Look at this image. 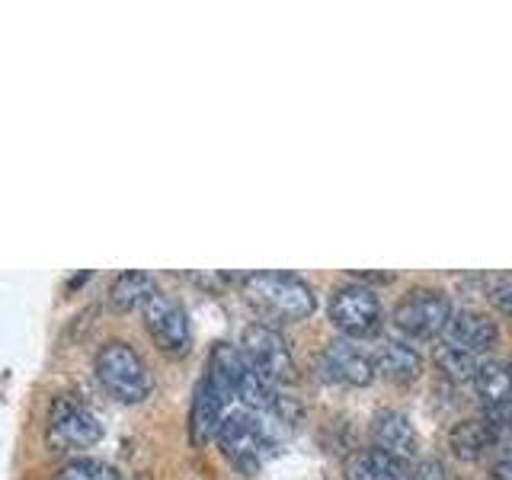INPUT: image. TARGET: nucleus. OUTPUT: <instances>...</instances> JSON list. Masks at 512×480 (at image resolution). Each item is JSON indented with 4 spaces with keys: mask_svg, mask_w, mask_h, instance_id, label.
Returning <instances> with one entry per match:
<instances>
[{
    "mask_svg": "<svg viewBox=\"0 0 512 480\" xmlns=\"http://www.w3.org/2000/svg\"><path fill=\"white\" fill-rule=\"evenodd\" d=\"M452 301L442 288H410V292L397 301L394 308V327L410 336V340H432L442 336L448 317H452Z\"/></svg>",
    "mask_w": 512,
    "mask_h": 480,
    "instance_id": "obj_6",
    "label": "nucleus"
},
{
    "mask_svg": "<svg viewBox=\"0 0 512 480\" xmlns=\"http://www.w3.org/2000/svg\"><path fill=\"white\" fill-rule=\"evenodd\" d=\"M157 292L160 288L148 272L125 269L109 285V304H112V311H144V304H148Z\"/></svg>",
    "mask_w": 512,
    "mask_h": 480,
    "instance_id": "obj_16",
    "label": "nucleus"
},
{
    "mask_svg": "<svg viewBox=\"0 0 512 480\" xmlns=\"http://www.w3.org/2000/svg\"><path fill=\"white\" fill-rule=\"evenodd\" d=\"M372 365H375V375H384V378H391L397 384H407V381L420 378L423 356L413 346L400 343V340H384V343L375 346Z\"/></svg>",
    "mask_w": 512,
    "mask_h": 480,
    "instance_id": "obj_14",
    "label": "nucleus"
},
{
    "mask_svg": "<svg viewBox=\"0 0 512 480\" xmlns=\"http://www.w3.org/2000/svg\"><path fill=\"white\" fill-rule=\"evenodd\" d=\"M410 480H448L445 464L439 458H420L410 468Z\"/></svg>",
    "mask_w": 512,
    "mask_h": 480,
    "instance_id": "obj_20",
    "label": "nucleus"
},
{
    "mask_svg": "<svg viewBox=\"0 0 512 480\" xmlns=\"http://www.w3.org/2000/svg\"><path fill=\"white\" fill-rule=\"evenodd\" d=\"M96 378H100L103 391L109 397H116L119 404H141L154 391V378L148 362L141 359V352L135 346H128L122 340H109L100 346L93 359Z\"/></svg>",
    "mask_w": 512,
    "mask_h": 480,
    "instance_id": "obj_2",
    "label": "nucleus"
},
{
    "mask_svg": "<svg viewBox=\"0 0 512 480\" xmlns=\"http://www.w3.org/2000/svg\"><path fill=\"white\" fill-rule=\"evenodd\" d=\"M240 285L256 311L276 320H304L317 308L314 288L295 272H250L240 279Z\"/></svg>",
    "mask_w": 512,
    "mask_h": 480,
    "instance_id": "obj_1",
    "label": "nucleus"
},
{
    "mask_svg": "<svg viewBox=\"0 0 512 480\" xmlns=\"http://www.w3.org/2000/svg\"><path fill=\"white\" fill-rule=\"evenodd\" d=\"M490 474H493L496 480H512V452L503 455V458H496V461L490 464Z\"/></svg>",
    "mask_w": 512,
    "mask_h": 480,
    "instance_id": "obj_23",
    "label": "nucleus"
},
{
    "mask_svg": "<svg viewBox=\"0 0 512 480\" xmlns=\"http://www.w3.org/2000/svg\"><path fill=\"white\" fill-rule=\"evenodd\" d=\"M215 442L221 448V455L231 461V468L247 477L260 471V464L266 458V445H269L263 423L256 420L250 410H234L224 416Z\"/></svg>",
    "mask_w": 512,
    "mask_h": 480,
    "instance_id": "obj_4",
    "label": "nucleus"
},
{
    "mask_svg": "<svg viewBox=\"0 0 512 480\" xmlns=\"http://www.w3.org/2000/svg\"><path fill=\"white\" fill-rule=\"evenodd\" d=\"M45 439L58 452H84L103 439V423L80 397L58 394L48 407Z\"/></svg>",
    "mask_w": 512,
    "mask_h": 480,
    "instance_id": "obj_3",
    "label": "nucleus"
},
{
    "mask_svg": "<svg viewBox=\"0 0 512 480\" xmlns=\"http://www.w3.org/2000/svg\"><path fill=\"white\" fill-rule=\"evenodd\" d=\"M320 368L324 375L336 384H346V388H365V384L375 381V365L365 356L359 346H352L349 340H333L324 346V356H320Z\"/></svg>",
    "mask_w": 512,
    "mask_h": 480,
    "instance_id": "obj_11",
    "label": "nucleus"
},
{
    "mask_svg": "<svg viewBox=\"0 0 512 480\" xmlns=\"http://www.w3.org/2000/svg\"><path fill=\"white\" fill-rule=\"evenodd\" d=\"M240 352L244 359L260 372L263 378H269L272 384H292L295 381V359L292 349H288L285 336L269 327V324H250L244 333H240Z\"/></svg>",
    "mask_w": 512,
    "mask_h": 480,
    "instance_id": "obj_7",
    "label": "nucleus"
},
{
    "mask_svg": "<svg viewBox=\"0 0 512 480\" xmlns=\"http://www.w3.org/2000/svg\"><path fill=\"white\" fill-rule=\"evenodd\" d=\"M381 298L365 282H346L333 288L330 295V320L336 330L346 333V340H368L381 330Z\"/></svg>",
    "mask_w": 512,
    "mask_h": 480,
    "instance_id": "obj_5",
    "label": "nucleus"
},
{
    "mask_svg": "<svg viewBox=\"0 0 512 480\" xmlns=\"http://www.w3.org/2000/svg\"><path fill=\"white\" fill-rule=\"evenodd\" d=\"M432 362H436V368H439L445 378H452V381H471L484 359L442 343V346H436V352H432Z\"/></svg>",
    "mask_w": 512,
    "mask_h": 480,
    "instance_id": "obj_18",
    "label": "nucleus"
},
{
    "mask_svg": "<svg viewBox=\"0 0 512 480\" xmlns=\"http://www.w3.org/2000/svg\"><path fill=\"white\" fill-rule=\"evenodd\" d=\"M503 439V432L493 423H487L484 416H474V420H461L452 432H448V445H452V455L461 461H477L484 458L490 448Z\"/></svg>",
    "mask_w": 512,
    "mask_h": 480,
    "instance_id": "obj_15",
    "label": "nucleus"
},
{
    "mask_svg": "<svg viewBox=\"0 0 512 480\" xmlns=\"http://www.w3.org/2000/svg\"><path fill=\"white\" fill-rule=\"evenodd\" d=\"M228 391L212 375H202V381L196 384V394H192V410H189V439L196 445H208L218 436V426L228 413Z\"/></svg>",
    "mask_w": 512,
    "mask_h": 480,
    "instance_id": "obj_10",
    "label": "nucleus"
},
{
    "mask_svg": "<svg viewBox=\"0 0 512 480\" xmlns=\"http://www.w3.org/2000/svg\"><path fill=\"white\" fill-rule=\"evenodd\" d=\"M490 301L496 304V311L512 317V276H503L490 285Z\"/></svg>",
    "mask_w": 512,
    "mask_h": 480,
    "instance_id": "obj_21",
    "label": "nucleus"
},
{
    "mask_svg": "<svg viewBox=\"0 0 512 480\" xmlns=\"http://www.w3.org/2000/svg\"><path fill=\"white\" fill-rule=\"evenodd\" d=\"M346 480H410V461L381 452L378 445L356 448L343 461Z\"/></svg>",
    "mask_w": 512,
    "mask_h": 480,
    "instance_id": "obj_12",
    "label": "nucleus"
},
{
    "mask_svg": "<svg viewBox=\"0 0 512 480\" xmlns=\"http://www.w3.org/2000/svg\"><path fill=\"white\" fill-rule=\"evenodd\" d=\"M372 436L381 452L410 461L416 455V429L400 410H378L372 423Z\"/></svg>",
    "mask_w": 512,
    "mask_h": 480,
    "instance_id": "obj_13",
    "label": "nucleus"
},
{
    "mask_svg": "<svg viewBox=\"0 0 512 480\" xmlns=\"http://www.w3.org/2000/svg\"><path fill=\"white\" fill-rule=\"evenodd\" d=\"M55 480H122L119 468L100 458H71L55 471Z\"/></svg>",
    "mask_w": 512,
    "mask_h": 480,
    "instance_id": "obj_19",
    "label": "nucleus"
},
{
    "mask_svg": "<svg viewBox=\"0 0 512 480\" xmlns=\"http://www.w3.org/2000/svg\"><path fill=\"white\" fill-rule=\"evenodd\" d=\"M484 420L493 423L500 432H512V400H503V404H490L484 410Z\"/></svg>",
    "mask_w": 512,
    "mask_h": 480,
    "instance_id": "obj_22",
    "label": "nucleus"
},
{
    "mask_svg": "<svg viewBox=\"0 0 512 480\" xmlns=\"http://www.w3.org/2000/svg\"><path fill=\"white\" fill-rule=\"evenodd\" d=\"M477 397L490 404H503V400H512V365L500 362V359H484L477 368V375L471 378Z\"/></svg>",
    "mask_w": 512,
    "mask_h": 480,
    "instance_id": "obj_17",
    "label": "nucleus"
},
{
    "mask_svg": "<svg viewBox=\"0 0 512 480\" xmlns=\"http://www.w3.org/2000/svg\"><path fill=\"white\" fill-rule=\"evenodd\" d=\"M144 327H148L154 346L170 359H180L192 346V330H189V314L176 298L157 292L148 304H144Z\"/></svg>",
    "mask_w": 512,
    "mask_h": 480,
    "instance_id": "obj_8",
    "label": "nucleus"
},
{
    "mask_svg": "<svg viewBox=\"0 0 512 480\" xmlns=\"http://www.w3.org/2000/svg\"><path fill=\"white\" fill-rule=\"evenodd\" d=\"M445 346H455L461 352H471V356H484L500 340V330H496V320L484 311L474 308H458L448 317V324L442 330Z\"/></svg>",
    "mask_w": 512,
    "mask_h": 480,
    "instance_id": "obj_9",
    "label": "nucleus"
}]
</instances>
